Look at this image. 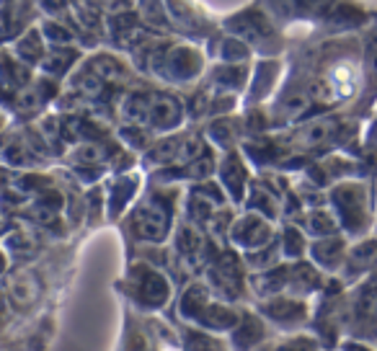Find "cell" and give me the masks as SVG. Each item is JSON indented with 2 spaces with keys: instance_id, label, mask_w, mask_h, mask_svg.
<instances>
[{
  "instance_id": "cell-1",
  "label": "cell",
  "mask_w": 377,
  "mask_h": 351,
  "mask_svg": "<svg viewBox=\"0 0 377 351\" xmlns=\"http://www.w3.org/2000/svg\"><path fill=\"white\" fill-rule=\"evenodd\" d=\"M329 206H334V214L339 225L346 227L349 233H364L370 225V209H367V192L362 184L336 186L329 197Z\"/></svg>"
},
{
  "instance_id": "cell-2",
  "label": "cell",
  "mask_w": 377,
  "mask_h": 351,
  "mask_svg": "<svg viewBox=\"0 0 377 351\" xmlns=\"http://www.w3.org/2000/svg\"><path fill=\"white\" fill-rule=\"evenodd\" d=\"M181 313L188 320H194V323L204 325V328H215V330L235 328L238 320H240L230 308L212 303L210 292L204 287H199V284H196V287H188L186 292H184Z\"/></svg>"
},
{
  "instance_id": "cell-3",
  "label": "cell",
  "mask_w": 377,
  "mask_h": 351,
  "mask_svg": "<svg viewBox=\"0 0 377 351\" xmlns=\"http://www.w3.org/2000/svg\"><path fill=\"white\" fill-rule=\"evenodd\" d=\"M171 230V209L158 197L142 201L132 214V233L147 243H163Z\"/></svg>"
},
{
  "instance_id": "cell-4",
  "label": "cell",
  "mask_w": 377,
  "mask_h": 351,
  "mask_svg": "<svg viewBox=\"0 0 377 351\" xmlns=\"http://www.w3.org/2000/svg\"><path fill=\"white\" fill-rule=\"evenodd\" d=\"M132 282H134V300L140 305L155 310L168 303L171 287H168L166 276L161 271H155L150 266H137L132 271Z\"/></svg>"
},
{
  "instance_id": "cell-5",
  "label": "cell",
  "mask_w": 377,
  "mask_h": 351,
  "mask_svg": "<svg viewBox=\"0 0 377 351\" xmlns=\"http://www.w3.org/2000/svg\"><path fill=\"white\" fill-rule=\"evenodd\" d=\"M261 315L272 323L282 325V328H297L307 320V308L302 303V297L282 292V295L269 297V303L261 305Z\"/></svg>"
},
{
  "instance_id": "cell-6",
  "label": "cell",
  "mask_w": 377,
  "mask_h": 351,
  "mask_svg": "<svg viewBox=\"0 0 377 351\" xmlns=\"http://www.w3.org/2000/svg\"><path fill=\"white\" fill-rule=\"evenodd\" d=\"M272 238V225L261 214H245L243 220L233 227V241L245 251H259L269 246Z\"/></svg>"
},
{
  "instance_id": "cell-7",
  "label": "cell",
  "mask_w": 377,
  "mask_h": 351,
  "mask_svg": "<svg viewBox=\"0 0 377 351\" xmlns=\"http://www.w3.org/2000/svg\"><path fill=\"white\" fill-rule=\"evenodd\" d=\"M310 253H313V261L323 268H339L349 253H346V246H344L341 238H336V235H329V238H315V243L310 246Z\"/></svg>"
},
{
  "instance_id": "cell-8",
  "label": "cell",
  "mask_w": 377,
  "mask_h": 351,
  "mask_svg": "<svg viewBox=\"0 0 377 351\" xmlns=\"http://www.w3.org/2000/svg\"><path fill=\"white\" fill-rule=\"evenodd\" d=\"M181 106L176 103L174 96H153L150 111H147V124L155 130H174L181 124Z\"/></svg>"
},
{
  "instance_id": "cell-9",
  "label": "cell",
  "mask_w": 377,
  "mask_h": 351,
  "mask_svg": "<svg viewBox=\"0 0 377 351\" xmlns=\"http://www.w3.org/2000/svg\"><path fill=\"white\" fill-rule=\"evenodd\" d=\"M223 181H225V189L233 194V199H240L243 197V189L248 184V173H245L243 163L238 155H230V158L223 163Z\"/></svg>"
},
{
  "instance_id": "cell-10",
  "label": "cell",
  "mask_w": 377,
  "mask_h": 351,
  "mask_svg": "<svg viewBox=\"0 0 377 351\" xmlns=\"http://www.w3.org/2000/svg\"><path fill=\"white\" fill-rule=\"evenodd\" d=\"M266 320V318H264ZM264 320L256 315H243L238 320L235 333H233V341L235 346H256L264 338Z\"/></svg>"
},
{
  "instance_id": "cell-11",
  "label": "cell",
  "mask_w": 377,
  "mask_h": 351,
  "mask_svg": "<svg viewBox=\"0 0 377 351\" xmlns=\"http://www.w3.org/2000/svg\"><path fill=\"white\" fill-rule=\"evenodd\" d=\"M334 130H336L334 119H315V122L305 124L302 132H297V137H300V142L305 145V147H315V145L326 142V140L334 135Z\"/></svg>"
},
{
  "instance_id": "cell-12",
  "label": "cell",
  "mask_w": 377,
  "mask_h": 351,
  "mask_svg": "<svg viewBox=\"0 0 377 351\" xmlns=\"http://www.w3.org/2000/svg\"><path fill=\"white\" fill-rule=\"evenodd\" d=\"M346 263H349V268H354L356 274L370 271V268L377 263V243L364 241V243H359L356 248H351Z\"/></svg>"
},
{
  "instance_id": "cell-13",
  "label": "cell",
  "mask_w": 377,
  "mask_h": 351,
  "mask_svg": "<svg viewBox=\"0 0 377 351\" xmlns=\"http://www.w3.org/2000/svg\"><path fill=\"white\" fill-rule=\"evenodd\" d=\"M336 227H339V220H336L334 212H310V217H307V235H313V238L336 235Z\"/></svg>"
},
{
  "instance_id": "cell-14",
  "label": "cell",
  "mask_w": 377,
  "mask_h": 351,
  "mask_svg": "<svg viewBox=\"0 0 377 351\" xmlns=\"http://www.w3.org/2000/svg\"><path fill=\"white\" fill-rule=\"evenodd\" d=\"M359 318L367 320L370 325H377V282H370L362 289V297H359Z\"/></svg>"
},
{
  "instance_id": "cell-15",
  "label": "cell",
  "mask_w": 377,
  "mask_h": 351,
  "mask_svg": "<svg viewBox=\"0 0 377 351\" xmlns=\"http://www.w3.org/2000/svg\"><path fill=\"white\" fill-rule=\"evenodd\" d=\"M23 55V60L28 62H39L44 57V44H42V36L39 31H28L26 36L18 39V57Z\"/></svg>"
},
{
  "instance_id": "cell-16",
  "label": "cell",
  "mask_w": 377,
  "mask_h": 351,
  "mask_svg": "<svg viewBox=\"0 0 377 351\" xmlns=\"http://www.w3.org/2000/svg\"><path fill=\"white\" fill-rule=\"evenodd\" d=\"M305 251H307L305 235H302L300 230H294V227H287L285 230V253H287V258H300Z\"/></svg>"
}]
</instances>
